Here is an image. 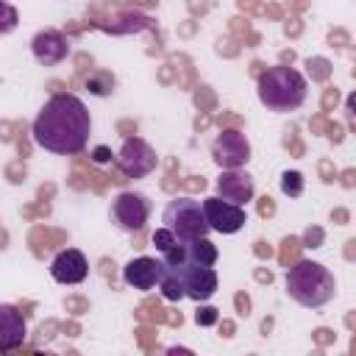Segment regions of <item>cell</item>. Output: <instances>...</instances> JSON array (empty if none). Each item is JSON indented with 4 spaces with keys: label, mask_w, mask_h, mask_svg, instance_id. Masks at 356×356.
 I'll list each match as a JSON object with an SVG mask.
<instances>
[{
    "label": "cell",
    "mask_w": 356,
    "mask_h": 356,
    "mask_svg": "<svg viewBox=\"0 0 356 356\" xmlns=\"http://www.w3.org/2000/svg\"><path fill=\"white\" fill-rule=\"evenodd\" d=\"M89 134H92L89 108L78 95H70V92L47 97L31 125L33 142L42 150L56 156L81 153L89 142Z\"/></svg>",
    "instance_id": "6da1fadb"
},
{
    "label": "cell",
    "mask_w": 356,
    "mask_h": 356,
    "mask_svg": "<svg viewBox=\"0 0 356 356\" xmlns=\"http://www.w3.org/2000/svg\"><path fill=\"white\" fill-rule=\"evenodd\" d=\"M256 95H259V103L267 111L289 114V111H298L306 103L309 81L295 67H270L259 75Z\"/></svg>",
    "instance_id": "7a4b0ae2"
},
{
    "label": "cell",
    "mask_w": 356,
    "mask_h": 356,
    "mask_svg": "<svg viewBox=\"0 0 356 356\" xmlns=\"http://www.w3.org/2000/svg\"><path fill=\"white\" fill-rule=\"evenodd\" d=\"M286 295L303 309H323L337 295L334 273L320 261H298L284 275Z\"/></svg>",
    "instance_id": "3957f363"
},
{
    "label": "cell",
    "mask_w": 356,
    "mask_h": 356,
    "mask_svg": "<svg viewBox=\"0 0 356 356\" xmlns=\"http://www.w3.org/2000/svg\"><path fill=\"white\" fill-rule=\"evenodd\" d=\"M161 225L172 231L178 242H192L209 236V222L203 217V203L195 197H172L161 211Z\"/></svg>",
    "instance_id": "277c9868"
},
{
    "label": "cell",
    "mask_w": 356,
    "mask_h": 356,
    "mask_svg": "<svg viewBox=\"0 0 356 356\" xmlns=\"http://www.w3.org/2000/svg\"><path fill=\"white\" fill-rule=\"evenodd\" d=\"M150 200L142 192H120L114 195L111 206H108V217L120 231H142L145 222L150 220Z\"/></svg>",
    "instance_id": "5b68a950"
},
{
    "label": "cell",
    "mask_w": 356,
    "mask_h": 356,
    "mask_svg": "<svg viewBox=\"0 0 356 356\" xmlns=\"http://www.w3.org/2000/svg\"><path fill=\"white\" fill-rule=\"evenodd\" d=\"M114 164L128 178H145V175H150L156 170L159 156L142 136H128L122 142V147L114 153Z\"/></svg>",
    "instance_id": "8992f818"
},
{
    "label": "cell",
    "mask_w": 356,
    "mask_h": 356,
    "mask_svg": "<svg viewBox=\"0 0 356 356\" xmlns=\"http://www.w3.org/2000/svg\"><path fill=\"white\" fill-rule=\"evenodd\" d=\"M211 159L220 170H239L250 161V142L242 131H222L211 142Z\"/></svg>",
    "instance_id": "52a82bcc"
},
{
    "label": "cell",
    "mask_w": 356,
    "mask_h": 356,
    "mask_svg": "<svg viewBox=\"0 0 356 356\" xmlns=\"http://www.w3.org/2000/svg\"><path fill=\"white\" fill-rule=\"evenodd\" d=\"M203 217L209 222V231H217V234H236L248 222L245 206L228 203V200H222L217 195H211V197L203 200Z\"/></svg>",
    "instance_id": "ba28073f"
},
{
    "label": "cell",
    "mask_w": 356,
    "mask_h": 356,
    "mask_svg": "<svg viewBox=\"0 0 356 356\" xmlns=\"http://www.w3.org/2000/svg\"><path fill=\"white\" fill-rule=\"evenodd\" d=\"M50 275L56 284H64V286L83 284L89 275V261L78 248H64L50 259Z\"/></svg>",
    "instance_id": "9c48e42d"
},
{
    "label": "cell",
    "mask_w": 356,
    "mask_h": 356,
    "mask_svg": "<svg viewBox=\"0 0 356 356\" xmlns=\"http://www.w3.org/2000/svg\"><path fill=\"white\" fill-rule=\"evenodd\" d=\"M70 50H72L70 47V39L61 31H56V28H44V31H39L31 39V53H33L36 64H42V67L61 64L70 56Z\"/></svg>",
    "instance_id": "30bf717a"
},
{
    "label": "cell",
    "mask_w": 356,
    "mask_h": 356,
    "mask_svg": "<svg viewBox=\"0 0 356 356\" xmlns=\"http://www.w3.org/2000/svg\"><path fill=\"white\" fill-rule=\"evenodd\" d=\"M256 195V184H253V175L239 167V170H222L220 178H217V197L228 200V203H236V206H248Z\"/></svg>",
    "instance_id": "8fae6325"
},
{
    "label": "cell",
    "mask_w": 356,
    "mask_h": 356,
    "mask_svg": "<svg viewBox=\"0 0 356 356\" xmlns=\"http://www.w3.org/2000/svg\"><path fill=\"white\" fill-rule=\"evenodd\" d=\"M159 275H161V261L153 256H136L122 267V281L139 292L153 289L159 284Z\"/></svg>",
    "instance_id": "7c38bea8"
},
{
    "label": "cell",
    "mask_w": 356,
    "mask_h": 356,
    "mask_svg": "<svg viewBox=\"0 0 356 356\" xmlns=\"http://www.w3.org/2000/svg\"><path fill=\"white\" fill-rule=\"evenodd\" d=\"M28 325L17 306L0 303V350H14L25 342Z\"/></svg>",
    "instance_id": "4fadbf2b"
},
{
    "label": "cell",
    "mask_w": 356,
    "mask_h": 356,
    "mask_svg": "<svg viewBox=\"0 0 356 356\" xmlns=\"http://www.w3.org/2000/svg\"><path fill=\"white\" fill-rule=\"evenodd\" d=\"M83 86H86V92L95 95V97H108V95H114L117 78H114L108 70H95L92 75H86Z\"/></svg>",
    "instance_id": "5bb4252c"
},
{
    "label": "cell",
    "mask_w": 356,
    "mask_h": 356,
    "mask_svg": "<svg viewBox=\"0 0 356 356\" xmlns=\"http://www.w3.org/2000/svg\"><path fill=\"white\" fill-rule=\"evenodd\" d=\"M278 186H281V192H284L286 197H300V195H303V186H306V178H303V172H298V170H284Z\"/></svg>",
    "instance_id": "9a60e30c"
},
{
    "label": "cell",
    "mask_w": 356,
    "mask_h": 356,
    "mask_svg": "<svg viewBox=\"0 0 356 356\" xmlns=\"http://www.w3.org/2000/svg\"><path fill=\"white\" fill-rule=\"evenodd\" d=\"M17 25H19V11H17L11 3L0 0V36L17 31Z\"/></svg>",
    "instance_id": "2e32d148"
},
{
    "label": "cell",
    "mask_w": 356,
    "mask_h": 356,
    "mask_svg": "<svg viewBox=\"0 0 356 356\" xmlns=\"http://www.w3.org/2000/svg\"><path fill=\"white\" fill-rule=\"evenodd\" d=\"M175 245H178V239H175L172 231H167L164 225L153 231V248H156L159 253H164V250H170V248H175Z\"/></svg>",
    "instance_id": "e0dca14e"
},
{
    "label": "cell",
    "mask_w": 356,
    "mask_h": 356,
    "mask_svg": "<svg viewBox=\"0 0 356 356\" xmlns=\"http://www.w3.org/2000/svg\"><path fill=\"white\" fill-rule=\"evenodd\" d=\"M217 317H220V314H217L214 306H200L197 314H195V323H197V325H214Z\"/></svg>",
    "instance_id": "ac0fdd59"
},
{
    "label": "cell",
    "mask_w": 356,
    "mask_h": 356,
    "mask_svg": "<svg viewBox=\"0 0 356 356\" xmlns=\"http://www.w3.org/2000/svg\"><path fill=\"white\" fill-rule=\"evenodd\" d=\"M111 159H114V153H111L106 145H97V147L92 150V161H95V164H108Z\"/></svg>",
    "instance_id": "d6986e66"
}]
</instances>
